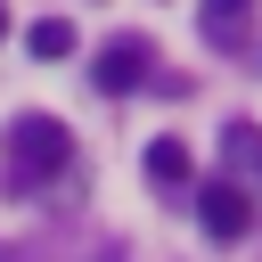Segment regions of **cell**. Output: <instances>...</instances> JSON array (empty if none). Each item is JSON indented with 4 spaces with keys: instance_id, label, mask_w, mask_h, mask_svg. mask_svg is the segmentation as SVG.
Here are the masks:
<instances>
[{
    "instance_id": "6da1fadb",
    "label": "cell",
    "mask_w": 262,
    "mask_h": 262,
    "mask_svg": "<svg viewBox=\"0 0 262 262\" xmlns=\"http://www.w3.org/2000/svg\"><path fill=\"white\" fill-rule=\"evenodd\" d=\"M0 147H8V172H16V180H49V172H66V156H74V139H66L57 115H16Z\"/></svg>"
},
{
    "instance_id": "7a4b0ae2",
    "label": "cell",
    "mask_w": 262,
    "mask_h": 262,
    "mask_svg": "<svg viewBox=\"0 0 262 262\" xmlns=\"http://www.w3.org/2000/svg\"><path fill=\"white\" fill-rule=\"evenodd\" d=\"M196 213H205V229H213L221 246H237V237L254 229V205H246V188H229V180H205V188H196Z\"/></svg>"
},
{
    "instance_id": "3957f363",
    "label": "cell",
    "mask_w": 262,
    "mask_h": 262,
    "mask_svg": "<svg viewBox=\"0 0 262 262\" xmlns=\"http://www.w3.org/2000/svg\"><path fill=\"white\" fill-rule=\"evenodd\" d=\"M147 57H156V49L131 41V33L106 41V49H98V90H139V82H147Z\"/></svg>"
},
{
    "instance_id": "277c9868",
    "label": "cell",
    "mask_w": 262,
    "mask_h": 262,
    "mask_svg": "<svg viewBox=\"0 0 262 262\" xmlns=\"http://www.w3.org/2000/svg\"><path fill=\"white\" fill-rule=\"evenodd\" d=\"M25 49H33V57H74V49H82V33H74L66 16H41V25L25 33Z\"/></svg>"
},
{
    "instance_id": "5b68a950",
    "label": "cell",
    "mask_w": 262,
    "mask_h": 262,
    "mask_svg": "<svg viewBox=\"0 0 262 262\" xmlns=\"http://www.w3.org/2000/svg\"><path fill=\"white\" fill-rule=\"evenodd\" d=\"M147 180H164V188L188 180V147H180V139H156V147H147Z\"/></svg>"
},
{
    "instance_id": "8992f818",
    "label": "cell",
    "mask_w": 262,
    "mask_h": 262,
    "mask_svg": "<svg viewBox=\"0 0 262 262\" xmlns=\"http://www.w3.org/2000/svg\"><path fill=\"white\" fill-rule=\"evenodd\" d=\"M205 33L213 41H237L246 33V0H205Z\"/></svg>"
},
{
    "instance_id": "52a82bcc",
    "label": "cell",
    "mask_w": 262,
    "mask_h": 262,
    "mask_svg": "<svg viewBox=\"0 0 262 262\" xmlns=\"http://www.w3.org/2000/svg\"><path fill=\"white\" fill-rule=\"evenodd\" d=\"M0 41H8V8H0Z\"/></svg>"
}]
</instances>
